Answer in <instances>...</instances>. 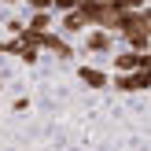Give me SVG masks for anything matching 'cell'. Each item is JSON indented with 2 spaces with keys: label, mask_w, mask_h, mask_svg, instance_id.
<instances>
[{
  "label": "cell",
  "mask_w": 151,
  "mask_h": 151,
  "mask_svg": "<svg viewBox=\"0 0 151 151\" xmlns=\"http://www.w3.org/2000/svg\"><path fill=\"white\" fill-rule=\"evenodd\" d=\"M111 85L118 92H151V70H133V74H114Z\"/></svg>",
  "instance_id": "obj_1"
},
{
  "label": "cell",
  "mask_w": 151,
  "mask_h": 151,
  "mask_svg": "<svg viewBox=\"0 0 151 151\" xmlns=\"http://www.w3.org/2000/svg\"><path fill=\"white\" fill-rule=\"evenodd\" d=\"M48 48V52H55L59 59H74V44L66 41L63 33H55V29H52V33H44V41H41V52Z\"/></svg>",
  "instance_id": "obj_2"
},
{
  "label": "cell",
  "mask_w": 151,
  "mask_h": 151,
  "mask_svg": "<svg viewBox=\"0 0 151 151\" xmlns=\"http://www.w3.org/2000/svg\"><path fill=\"white\" fill-rule=\"evenodd\" d=\"M85 48L92 52V55H107L111 48H114V33H107V29H88V37H85Z\"/></svg>",
  "instance_id": "obj_3"
},
{
  "label": "cell",
  "mask_w": 151,
  "mask_h": 151,
  "mask_svg": "<svg viewBox=\"0 0 151 151\" xmlns=\"http://www.w3.org/2000/svg\"><path fill=\"white\" fill-rule=\"evenodd\" d=\"M78 78L85 81L88 88H107V85H111V74H107V70H100V66H88V63H85V66H78Z\"/></svg>",
  "instance_id": "obj_4"
},
{
  "label": "cell",
  "mask_w": 151,
  "mask_h": 151,
  "mask_svg": "<svg viewBox=\"0 0 151 151\" xmlns=\"http://www.w3.org/2000/svg\"><path fill=\"white\" fill-rule=\"evenodd\" d=\"M122 41H125V48H129V52H151V33H147L144 26L125 29V33H122Z\"/></svg>",
  "instance_id": "obj_5"
},
{
  "label": "cell",
  "mask_w": 151,
  "mask_h": 151,
  "mask_svg": "<svg viewBox=\"0 0 151 151\" xmlns=\"http://www.w3.org/2000/svg\"><path fill=\"white\" fill-rule=\"evenodd\" d=\"M85 29H88V26H85V19H81L78 11H66L63 19H59V33H63L66 41H70V37H78V33H85Z\"/></svg>",
  "instance_id": "obj_6"
},
{
  "label": "cell",
  "mask_w": 151,
  "mask_h": 151,
  "mask_svg": "<svg viewBox=\"0 0 151 151\" xmlns=\"http://www.w3.org/2000/svg\"><path fill=\"white\" fill-rule=\"evenodd\" d=\"M137 63H140V52H129V48L118 52V55H114V74H133Z\"/></svg>",
  "instance_id": "obj_7"
},
{
  "label": "cell",
  "mask_w": 151,
  "mask_h": 151,
  "mask_svg": "<svg viewBox=\"0 0 151 151\" xmlns=\"http://www.w3.org/2000/svg\"><path fill=\"white\" fill-rule=\"evenodd\" d=\"M52 26H55V19H52V11H33L26 22V29H37V33H52Z\"/></svg>",
  "instance_id": "obj_8"
},
{
  "label": "cell",
  "mask_w": 151,
  "mask_h": 151,
  "mask_svg": "<svg viewBox=\"0 0 151 151\" xmlns=\"http://www.w3.org/2000/svg\"><path fill=\"white\" fill-rule=\"evenodd\" d=\"M4 29L11 33V41H15V37H19L22 29H26V22H19V19H7V22H4Z\"/></svg>",
  "instance_id": "obj_9"
},
{
  "label": "cell",
  "mask_w": 151,
  "mask_h": 151,
  "mask_svg": "<svg viewBox=\"0 0 151 151\" xmlns=\"http://www.w3.org/2000/svg\"><path fill=\"white\" fill-rule=\"evenodd\" d=\"M55 7H59V11H78V7H81V0H55Z\"/></svg>",
  "instance_id": "obj_10"
},
{
  "label": "cell",
  "mask_w": 151,
  "mask_h": 151,
  "mask_svg": "<svg viewBox=\"0 0 151 151\" xmlns=\"http://www.w3.org/2000/svg\"><path fill=\"white\" fill-rule=\"evenodd\" d=\"M29 7H33V11H52L55 0H29Z\"/></svg>",
  "instance_id": "obj_11"
},
{
  "label": "cell",
  "mask_w": 151,
  "mask_h": 151,
  "mask_svg": "<svg viewBox=\"0 0 151 151\" xmlns=\"http://www.w3.org/2000/svg\"><path fill=\"white\" fill-rule=\"evenodd\" d=\"M140 19H144V29H147V33H151V4L144 7V11H140Z\"/></svg>",
  "instance_id": "obj_12"
},
{
  "label": "cell",
  "mask_w": 151,
  "mask_h": 151,
  "mask_svg": "<svg viewBox=\"0 0 151 151\" xmlns=\"http://www.w3.org/2000/svg\"><path fill=\"white\" fill-rule=\"evenodd\" d=\"M0 52H7V41H0Z\"/></svg>",
  "instance_id": "obj_13"
},
{
  "label": "cell",
  "mask_w": 151,
  "mask_h": 151,
  "mask_svg": "<svg viewBox=\"0 0 151 151\" xmlns=\"http://www.w3.org/2000/svg\"><path fill=\"white\" fill-rule=\"evenodd\" d=\"M4 4H19V0H4Z\"/></svg>",
  "instance_id": "obj_14"
},
{
  "label": "cell",
  "mask_w": 151,
  "mask_h": 151,
  "mask_svg": "<svg viewBox=\"0 0 151 151\" xmlns=\"http://www.w3.org/2000/svg\"><path fill=\"white\" fill-rule=\"evenodd\" d=\"M0 85H4V78H0Z\"/></svg>",
  "instance_id": "obj_15"
}]
</instances>
